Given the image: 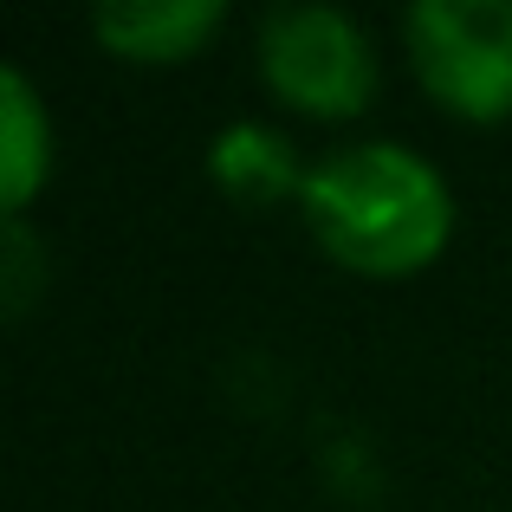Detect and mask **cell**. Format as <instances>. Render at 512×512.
Segmentation results:
<instances>
[{
    "mask_svg": "<svg viewBox=\"0 0 512 512\" xmlns=\"http://www.w3.org/2000/svg\"><path fill=\"white\" fill-rule=\"evenodd\" d=\"M260 72L292 111L357 117L376 91V46L357 13L331 0H286L260 20Z\"/></svg>",
    "mask_w": 512,
    "mask_h": 512,
    "instance_id": "cell-3",
    "label": "cell"
},
{
    "mask_svg": "<svg viewBox=\"0 0 512 512\" xmlns=\"http://www.w3.org/2000/svg\"><path fill=\"white\" fill-rule=\"evenodd\" d=\"M221 20H227L221 0H104V7H91V33L117 59H137V65L188 59Z\"/></svg>",
    "mask_w": 512,
    "mask_h": 512,
    "instance_id": "cell-4",
    "label": "cell"
},
{
    "mask_svg": "<svg viewBox=\"0 0 512 512\" xmlns=\"http://www.w3.org/2000/svg\"><path fill=\"white\" fill-rule=\"evenodd\" d=\"M39 279H46V266H39L33 227H26V214H7V240H0V299H7V318L33 312Z\"/></svg>",
    "mask_w": 512,
    "mask_h": 512,
    "instance_id": "cell-7",
    "label": "cell"
},
{
    "mask_svg": "<svg viewBox=\"0 0 512 512\" xmlns=\"http://www.w3.org/2000/svg\"><path fill=\"white\" fill-rule=\"evenodd\" d=\"M402 39L441 111L474 124L512 111V0H415Z\"/></svg>",
    "mask_w": 512,
    "mask_h": 512,
    "instance_id": "cell-2",
    "label": "cell"
},
{
    "mask_svg": "<svg viewBox=\"0 0 512 512\" xmlns=\"http://www.w3.org/2000/svg\"><path fill=\"white\" fill-rule=\"evenodd\" d=\"M208 169H214V182L234 201H247V208H273V201H286V195H305V175H312L299 163V143H292L286 130L260 124V117L227 124L208 150Z\"/></svg>",
    "mask_w": 512,
    "mask_h": 512,
    "instance_id": "cell-5",
    "label": "cell"
},
{
    "mask_svg": "<svg viewBox=\"0 0 512 512\" xmlns=\"http://www.w3.org/2000/svg\"><path fill=\"white\" fill-rule=\"evenodd\" d=\"M299 208L318 247L370 279L422 273L454 234V195L441 169L389 137L325 150L305 175Z\"/></svg>",
    "mask_w": 512,
    "mask_h": 512,
    "instance_id": "cell-1",
    "label": "cell"
},
{
    "mask_svg": "<svg viewBox=\"0 0 512 512\" xmlns=\"http://www.w3.org/2000/svg\"><path fill=\"white\" fill-rule=\"evenodd\" d=\"M46 169H52L46 104L20 65H0V201H7V214H26Z\"/></svg>",
    "mask_w": 512,
    "mask_h": 512,
    "instance_id": "cell-6",
    "label": "cell"
}]
</instances>
